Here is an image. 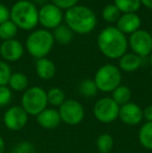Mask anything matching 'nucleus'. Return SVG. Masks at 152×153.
<instances>
[{"label": "nucleus", "mask_w": 152, "mask_h": 153, "mask_svg": "<svg viewBox=\"0 0 152 153\" xmlns=\"http://www.w3.org/2000/svg\"><path fill=\"white\" fill-rule=\"evenodd\" d=\"M28 122V115L22 106L15 105L7 109L3 115L4 126L12 131H19Z\"/></svg>", "instance_id": "nucleus-11"}, {"label": "nucleus", "mask_w": 152, "mask_h": 153, "mask_svg": "<svg viewBox=\"0 0 152 153\" xmlns=\"http://www.w3.org/2000/svg\"><path fill=\"white\" fill-rule=\"evenodd\" d=\"M150 34H151V38H152V28H151V31H150Z\"/></svg>", "instance_id": "nucleus-38"}, {"label": "nucleus", "mask_w": 152, "mask_h": 153, "mask_svg": "<svg viewBox=\"0 0 152 153\" xmlns=\"http://www.w3.org/2000/svg\"><path fill=\"white\" fill-rule=\"evenodd\" d=\"M10 153H17L16 151H12V152H10Z\"/></svg>", "instance_id": "nucleus-39"}, {"label": "nucleus", "mask_w": 152, "mask_h": 153, "mask_svg": "<svg viewBox=\"0 0 152 153\" xmlns=\"http://www.w3.org/2000/svg\"><path fill=\"white\" fill-rule=\"evenodd\" d=\"M7 85L10 90H14L16 92L26 91L28 89V78L24 73H12Z\"/></svg>", "instance_id": "nucleus-18"}, {"label": "nucleus", "mask_w": 152, "mask_h": 153, "mask_svg": "<svg viewBox=\"0 0 152 153\" xmlns=\"http://www.w3.org/2000/svg\"><path fill=\"white\" fill-rule=\"evenodd\" d=\"M96 147L99 153H110L114 147V139L110 133H102L96 140Z\"/></svg>", "instance_id": "nucleus-23"}, {"label": "nucleus", "mask_w": 152, "mask_h": 153, "mask_svg": "<svg viewBox=\"0 0 152 153\" xmlns=\"http://www.w3.org/2000/svg\"><path fill=\"white\" fill-rule=\"evenodd\" d=\"M144 111V119L146 120V122H152V105L147 106L145 109H143Z\"/></svg>", "instance_id": "nucleus-33"}, {"label": "nucleus", "mask_w": 152, "mask_h": 153, "mask_svg": "<svg viewBox=\"0 0 152 153\" xmlns=\"http://www.w3.org/2000/svg\"><path fill=\"white\" fill-rule=\"evenodd\" d=\"M36 72L41 79L49 80V79L54 77L55 73H56V68H55L54 62L51 59H47V57H43V59H37Z\"/></svg>", "instance_id": "nucleus-17"}, {"label": "nucleus", "mask_w": 152, "mask_h": 153, "mask_svg": "<svg viewBox=\"0 0 152 153\" xmlns=\"http://www.w3.org/2000/svg\"><path fill=\"white\" fill-rule=\"evenodd\" d=\"M24 54V47L18 40L2 41L0 45V55L6 62H17Z\"/></svg>", "instance_id": "nucleus-13"}, {"label": "nucleus", "mask_w": 152, "mask_h": 153, "mask_svg": "<svg viewBox=\"0 0 152 153\" xmlns=\"http://www.w3.org/2000/svg\"><path fill=\"white\" fill-rule=\"evenodd\" d=\"M10 19L23 30H33L39 24V10L29 0H19L10 10Z\"/></svg>", "instance_id": "nucleus-3"}, {"label": "nucleus", "mask_w": 152, "mask_h": 153, "mask_svg": "<svg viewBox=\"0 0 152 153\" xmlns=\"http://www.w3.org/2000/svg\"><path fill=\"white\" fill-rule=\"evenodd\" d=\"M78 1L79 0H51V3L54 4L59 8H61L62 10H68L73 7V6L77 5Z\"/></svg>", "instance_id": "nucleus-30"}, {"label": "nucleus", "mask_w": 152, "mask_h": 153, "mask_svg": "<svg viewBox=\"0 0 152 153\" xmlns=\"http://www.w3.org/2000/svg\"><path fill=\"white\" fill-rule=\"evenodd\" d=\"M59 113L62 122L71 126L78 125L85 118V108L75 99H66L59 107Z\"/></svg>", "instance_id": "nucleus-8"}, {"label": "nucleus", "mask_w": 152, "mask_h": 153, "mask_svg": "<svg viewBox=\"0 0 152 153\" xmlns=\"http://www.w3.org/2000/svg\"><path fill=\"white\" fill-rule=\"evenodd\" d=\"M18 27L12 20H7L0 24V39L2 41H8L15 39L18 32Z\"/></svg>", "instance_id": "nucleus-24"}, {"label": "nucleus", "mask_w": 152, "mask_h": 153, "mask_svg": "<svg viewBox=\"0 0 152 153\" xmlns=\"http://www.w3.org/2000/svg\"><path fill=\"white\" fill-rule=\"evenodd\" d=\"M119 119L124 124L129 126H136L140 124L144 119V111L143 108L136 103L128 102L120 106Z\"/></svg>", "instance_id": "nucleus-12"}, {"label": "nucleus", "mask_w": 152, "mask_h": 153, "mask_svg": "<svg viewBox=\"0 0 152 153\" xmlns=\"http://www.w3.org/2000/svg\"><path fill=\"white\" fill-rule=\"evenodd\" d=\"M149 62H150V65H151V67H152V51H151V53L149 54Z\"/></svg>", "instance_id": "nucleus-37"}, {"label": "nucleus", "mask_w": 152, "mask_h": 153, "mask_svg": "<svg viewBox=\"0 0 152 153\" xmlns=\"http://www.w3.org/2000/svg\"><path fill=\"white\" fill-rule=\"evenodd\" d=\"M78 91L80 95L85 98H92L96 96L98 89L96 87V83L94 79H83L78 85Z\"/></svg>", "instance_id": "nucleus-25"}, {"label": "nucleus", "mask_w": 152, "mask_h": 153, "mask_svg": "<svg viewBox=\"0 0 152 153\" xmlns=\"http://www.w3.org/2000/svg\"><path fill=\"white\" fill-rule=\"evenodd\" d=\"M14 151L17 153H36V148L29 142H21L17 145Z\"/></svg>", "instance_id": "nucleus-31"}, {"label": "nucleus", "mask_w": 152, "mask_h": 153, "mask_svg": "<svg viewBox=\"0 0 152 153\" xmlns=\"http://www.w3.org/2000/svg\"><path fill=\"white\" fill-rule=\"evenodd\" d=\"M66 25L73 33L87 34L94 30L97 24L96 15L91 8L85 5H75L64 14Z\"/></svg>", "instance_id": "nucleus-2"}, {"label": "nucleus", "mask_w": 152, "mask_h": 153, "mask_svg": "<svg viewBox=\"0 0 152 153\" xmlns=\"http://www.w3.org/2000/svg\"><path fill=\"white\" fill-rule=\"evenodd\" d=\"M10 75H12V70L7 62L0 61V85H7Z\"/></svg>", "instance_id": "nucleus-28"}, {"label": "nucleus", "mask_w": 152, "mask_h": 153, "mask_svg": "<svg viewBox=\"0 0 152 153\" xmlns=\"http://www.w3.org/2000/svg\"><path fill=\"white\" fill-rule=\"evenodd\" d=\"M114 4L121 14L136 13L142 5L140 0H114Z\"/></svg>", "instance_id": "nucleus-22"}, {"label": "nucleus", "mask_w": 152, "mask_h": 153, "mask_svg": "<svg viewBox=\"0 0 152 153\" xmlns=\"http://www.w3.org/2000/svg\"><path fill=\"white\" fill-rule=\"evenodd\" d=\"M142 24L140 16L136 13H129V14H121L120 18L116 22V27L124 34H131L134 31L139 30Z\"/></svg>", "instance_id": "nucleus-14"}, {"label": "nucleus", "mask_w": 152, "mask_h": 153, "mask_svg": "<svg viewBox=\"0 0 152 153\" xmlns=\"http://www.w3.org/2000/svg\"><path fill=\"white\" fill-rule=\"evenodd\" d=\"M143 65V59L133 52H126L119 59V69L123 72L132 73L139 70Z\"/></svg>", "instance_id": "nucleus-16"}, {"label": "nucleus", "mask_w": 152, "mask_h": 153, "mask_svg": "<svg viewBox=\"0 0 152 153\" xmlns=\"http://www.w3.org/2000/svg\"><path fill=\"white\" fill-rule=\"evenodd\" d=\"M112 99L117 103L119 106L130 102L131 99V91L128 87L123 85H120L112 92Z\"/></svg>", "instance_id": "nucleus-21"}, {"label": "nucleus", "mask_w": 152, "mask_h": 153, "mask_svg": "<svg viewBox=\"0 0 152 153\" xmlns=\"http://www.w3.org/2000/svg\"><path fill=\"white\" fill-rule=\"evenodd\" d=\"M54 39L51 31L47 29H37L29 33L25 42V48L35 59L46 57L52 50Z\"/></svg>", "instance_id": "nucleus-4"}, {"label": "nucleus", "mask_w": 152, "mask_h": 153, "mask_svg": "<svg viewBox=\"0 0 152 153\" xmlns=\"http://www.w3.org/2000/svg\"><path fill=\"white\" fill-rule=\"evenodd\" d=\"M128 46L134 54L142 59L149 56L152 51V38L150 32L141 28L134 31L129 36Z\"/></svg>", "instance_id": "nucleus-9"}, {"label": "nucleus", "mask_w": 152, "mask_h": 153, "mask_svg": "<svg viewBox=\"0 0 152 153\" xmlns=\"http://www.w3.org/2000/svg\"><path fill=\"white\" fill-rule=\"evenodd\" d=\"M12 98V90L7 85H0V107H4L10 104Z\"/></svg>", "instance_id": "nucleus-29"}, {"label": "nucleus", "mask_w": 152, "mask_h": 153, "mask_svg": "<svg viewBox=\"0 0 152 153\" xmlns=\"http://www.w3.org/2000/svg\"><path fill=\"white\" fill-rule=\"evenodd\" d=\"M101 16L103 18L104 21L108 23H116L118 21V19L121 16V13L117 8V6L113 4H108L102 10Z\"/></svg>", "instance_id": "nucleus-27"}, {"label": "nucleus", "mask_w": 152, "mask_h": 153, "mask_svg": "<svg viewBox=\"0 0 152 153\" xmlns=\"http://www.w3.org/2000/svg\"><path fill=\"white\" fill-rule=\"evenodd\" d=\"M66 100L65 92L59 88H52L47 92V101L48 104L52 106H61Z\"/></svg>", "instance_id": "nucleus-26"}, {"label": "nucleus", "mask_w": 152, "mask_h": 153, "mask_svg": "<svg viewBox=\"0 0 152 153\" xmlns=\"http://www.w3.org/2000/svg\"><path fill=\"white\" fill-rule=\"evenodd\" d=\"M53 39L54 42L61 45H67L73 39V31L66 24H61L56 28L53 29Z\"/></svg>", "instance_id": "nucleus-19"}, {"label": "nucleus", "mask_w": 152, "mask_h": 153, "mask_svg": "<svg viewBox=\"0 0 152 153\" xmlns=\"http://www.w3.org/2000/svg\"><path fill=\"white\" fill-rule=\"evenodd\" d=\"M139 142L147 150H152V122H145L139 130Z\"/></svg>", "instance_id": "nucleus-20"}, {"label": "nucleus", "mask_w": 152, "mask_h": 153, "mask_svg": "<svg viewBox=\"0 0 152 153\" xmlns=\"http://www.w3.org/2000/svg\"><path fill=\"white\" fill-rule=\"evenodd\" d=\"M10 10L7 8V6H5L3 3H0V24L10 20Z\"/></svg>", "instance_id": "nucleus-32"}, {"label": "nucleus", "mask_w": 152, "mask_h": 153, "mask_svg": "<svg viewBox=\"0 0 152 153\" xmlns=\"http://www.w3.org/2000/svg\"><path fill=\"white\" fill-rule=\"evenodd\" d=\"M5 151V143H4V140L0 137V153H4Z\"/></svg>", "instance_id": "nucleus-35"}, {"label": "nucleus", "mask_w": 152, "mask_h": 153, "mask_svg": "<svg viewBox=\"0 0 152 153\" xmlns=\"http://www.w3.org/2000/svg\"><path fill=\"white\" fill-rule=\"evenodd\" d=\"M64 20L63 10L52 3H45L39 10V23L45 29H54Z\"/></svg>", "instance_id": "nucleus-10"}, {"label": "nucleus", "mask_w": 152, "mask_h": 153, "mask_svg": "<svg viewBox=\"0 0 152 153\" xmlns=\"http://www.w3.org/2000/svg\"><path fill=\"white\" fill-rule=\"evenodd\" d=\"M120 106L112 99V97H103L96 101L93 113L99 122L108 124L119 119Z\"/></svg>", "instance_id": "nucleus-7"}, {"label": "nucleus", "mask_w": 152, "mask_h": 153, "mask_svg": "<svg viewBox=\"0 0 152 153\" xmlns=\"http://www.w3.org/2000/svg\"><path fill=\"white\" fill-rule=\"evenodd\" d=\"M97 46L108 59H119L127 52L128 40L116 26H108L98 34Z\"/></svg>", "instance_id": "nucleus-1"}, {"label": "nucleus", "mask_w": 152, "mask_h": 153, "mask_svg": "<svg viewBox=\"0 0 152 153\" xmlns=\"http://www.w3.org/2000/svg\"><path fill=\"white\" fill-rule=\"evenodd\" d=\"M98 91L112 93L116 88L121 85L122 73L119 67L112 64H105L97 70L94 76Z\"/></svg>", "instance_id": "nucleus-5"}, {"label": "nucleus", "mask_w": 152, "mask_h": 153, "mask_svg": "<svg viewBox=\"0 0 152 153\" xmlns=\"http://www.w3.org/2000/svg\"><path fill=\"white\" fill-rule=\"evenodd\" d=\"M141 4L144 5L145 7L149 8V10H152V0H140Z\"/></svg>", "instance_id": "nucleus-34"}, {"label": "nucleus", "mask_w": 152, "mask_h": 153, "mask_svg": "<svg viewBox=\"0 0 152 153\" xmlns=\"http://www.w3.org/2000/svg\"><path fill=\"white\" fill-rule=\"evenodd\" d=\"M47 0H31V2H33V3H40V4H43L45 3Z\"/></svg>", "instance_id": "nucleus-36"}, {"label": "nucleus", "mask_w": 152, "mask_h": 153, "mask_svg": "<svg viewBox=\"0 0 152 153\" xmlns=\"http://www.w3.org/2000/svg\"><path fill=\"white\" fill-rule=\"evenodd\" d=\"M37 122L44 129H54L61 124V116L59 109L45 108L37 116Z\"/></svg>", "instance_id": "nucleus-15"}, {"label": "nucleus", "mask_w": 152, "mask_h": 153, "mask_svg": "<svg viewBox=\"0 0 152 153\" xmlns=\"http://www.w3.org/2000/svg\"><path fill=\"white\" fill-rule=\"evenodd\" d=\"M47 92L41 87H31L24 91L21 98V106L27 115L37 116L47 108Z\"/></svg>", "instance_id": "nucleus-6"}]
</instances>
